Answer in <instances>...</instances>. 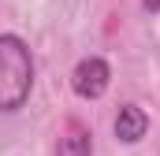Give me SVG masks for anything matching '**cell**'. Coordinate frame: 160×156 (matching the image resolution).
Segmentation results:
<instances>
[{"label":"cell","mask_w":160,"mask_h":156,"mask_svg":"<svg viewBox=\"0 0 160 156\" xmlns=\"http://www.w3.org/2000/svg\"><path fill=\"white\" fill-rule=\"evenodd\" d=\"M52 156H93V134L78 119H67L63 134L56 138V153Z\"/></svg>","instance_id":"4"},{"label":"cell","mask_w":160,"mask_h":156,"mask_svg":"<svg viewBox=\"0 0 160 156\" xmlns=\"http://www.w3.org/2000/svg\"><path fill=\"white\" fill-rule=\"evenodd\" d=\"M142 7H145L149 15H157V11H160V0H142Z\"/></svg>","instance_id":"5"},{"label":"cell","mask_w":160,"mask_h":156,"mask_svg":"<svg viewBox=\"0 0 160 156\" xmlns=\"http://www.w3.org/2000/svg\"><path fill=\"white\" fill-rule=\"evenodd\" d=\"M0 63H4V78H0V108L11 115L19 112L30 93H34V56H30V45L19 37L15 30H4L0 34Z\"/></svg>","instance_id":"1"},{"label":"cell","mask_w":160,"mask_h":156,"mask_svg":"<svg viewBox=\"0 0 160 156\" xmlns=\"http://www.w3.org/2000/svg\"><path fill=\"white\" fill-rule=\"evenodd\" d=\"M112 134L123 145H138L149 134V112L142 104H123L119 112H116V119H112Z\"/></svg>","instance_id":"3"},{"label":"cell","mask_w":160,"mask_h":156,"mask_svg":"<svg viewBox=\"0 0 160 156\" xmlns=\"http://www.w3.org/2000/svg\"><path fill=\"white\" fill-rule=\"evenodd\" d=\"M112 85V67L104 56H82L71 71V89L82 100H101Z\"/></svg>","instance_id":"2"}]
</instances>
